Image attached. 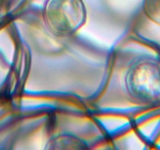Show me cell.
I'll return each mask as SVG.
<instances>
[{"mask_svg": "<svg viewBox=\"0 0 160 150\" xmlns=\"http://www.w3.org/2000/svg\"><path fill=\"white\" fill-rule=\"evenodd\" d=\"M143 11L148 19L160 24V0H144Z\"/></svg>", "mask_w": 160, "mask_h": 150, "instance_id": "cell-4", "label": "cell"}, {"mask_svg": "<svg viewBox=\"0 0 160 150\" xmlns=\"http://www.w3.org/2000/svg\"><path fill=\"white\" fill-rule=\"evenodd\" d=\"M87 146L81 139L72 135H60L52 138L46 148L50 149H85Z\"/></svg>", "mask_w": 160, "mask_h": 150, "instance_id": "cell-3", "label": "cell"}, {"mask_svg": "<svg viewBox=\"0 0 160 150\" xmlns=\"http://www.w3.org/2000/svg\"><path fill=\"white\" fill-rule=\"evenodd\" d=\"M42 16L50 33L66 38L74 35L84 25L87 11L82 0H46Z\"/></svg>", "mask_w": 160, "mask_h": 150, "instance_id": "cell-2", "label": "cell"}, {"mask_svg": "<svg viewBox=\"0 0 160 150\" xmlns=\"http://www.w3.org/2000/svg\"><path fill=\"white\" fill-rule=\"evenodd\" d=\"M123 90L127 99L137 105L160 100V62L152 57L136 59L126 73Z\"/></svg>", "mask_w": 160, "mask_h": 150, "instance_id": "cell-1", "label": "cell"}]
</instances>
